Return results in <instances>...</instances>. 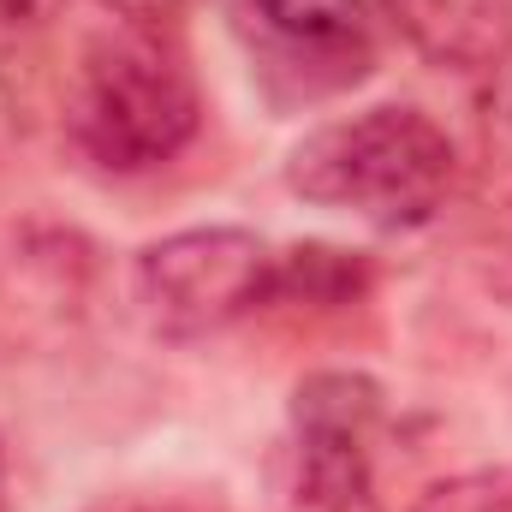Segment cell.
Returning a JSON list of instances; mask_svg holds the SVG:
<instances>
[{"label": "cell", "instance_id": "1", "mask_svg": "<svg viewBox=\"0 0 512 512\" xmlns=\"http://www.w3.org/2000/svg\"><path fill=\"white\" fill-rule=\"evenodd\" d=\"M203 126V96L167 24H114L84 42L66 90V137L102 173H155Z\"/></svg>", "mask_w": 512, "mask_h": 512}, {"label": "cell", "instance_id": "2", "mask_svg": "<svg viewBox=\"0 0 512 512\" xmlns=\"http://www.w3.org/2000/svg\"><path fill=\"white\" fill-rule=\"evenodd\" d=\"M459 173L453 137L423 108H364L316 126L286 155V185L316 209H346L382 233H411L435 221Z\"/></svg>", "mask_w": 512, "mask_h": 512}, {"label": "cell", "instance_id": "3", "mask_svg": "<svg viewBox=\"0 0 512 512\" xmlns=\"http://www.w3.org/2000/svg\"><path fill=\"white\" fill-rule=\"evenodd\" d=\"M227 18L251 54L256 84L292 108L370 78L393 30V0H227Z\"/></svg>", "mask_w": 512, "mask_h": 512}, {"label": "cell", "instance_id": "4", "mask_svg": "<svg viewBox=\"0 0 512 512\" xmlns=\"http://www.w3.org/2000/svg\"><path fill=\"white\" fill-rule=\"evenodd\" d=\"M274 251L251 227H185L131 262V304L161 340H209L262 316Z\"/></svg>", "mask_w": 512, "mask_h": 512}, {"label": "cell", "instance_id": "5", "mask_svg": "<svg viewBox=\"0 0 512 512\" xmlns=\"http://www.w3.org/2000/svg\"><path fill=\"white\" fill-rule=\"evenodd\" d=\"M387 393L364 370H310L292 393V477L286 512H382L376 435Z\"/></svg>", "mask_w": 512, "mask_h": 512}, {"label": "cell", "instance_id": "6", "mask_svg": "<svg viewBox=\"0 0 512 512\" xmlns=\"http://www.w3.org/2000/svg\"><path fill=\"white\" fill-rule=\"evenodd\" d=\"M393 30L447 72H489L512 54V0H393Z\"/></svg>", "mask_w": 512, "mask_h": 512}, {"label": "cell", "instance_id": "7", "mask_svg": "<svg viewBox=\"0 0 512 512\" xmlns=\"http://www.w3.org/2000/svg\"><path fill=\"white\" fill-rule=\"evenodd\" d=\"M376 286V268L364 251H340V245H286L274 251L268 268V298L262 310H280V316H340V310H358Z\"/></svg>", "mask_w": 512, "mask_h": 512}, {"label": "cell", "instance_id": "8", "mask_svg": "<svg viewBox=\"0 0 512 512\" xmlns=\"http://www.w3.org/2000/svg\"><path fill=\"white\" fill-rule=\"evenodd\" d=\"M48 36V0H0V84L18 96V78L36 72Z\"/></svg>", "mask_w": 512, "mask_h": 512}, {"label": "cell", "instance_id": "9", "mask_svg": "<svg viewBox=\"0 0 512 512\" xmlns=\"http://www.w3.org/2000/svg\"><path fill=\"white\" fill-rule=\"evenodd\" d=\"M471 256H477V280L512 304V191L483 215V233H477Z\"/></svg>", "mask_w": 512, "mask_h": 512}, {"label": "cell", "instance_id": "10", "mask_svg": "<svg viewBox=\"0 0 512 512\" xmlns=\"http://www.w3.org/2000/svg\"><path fill=\"white\" fill-rule=\"evenodd\" d=\"M102 12H114L120 24H173L185 0H96Z\"/></svg>", "mask_w": 512, "mask_h": 512}, {"label": "cell", "instance_id": "11", "mask_svg": "<svg viewBox=\"0 0 512 512\" xmlns=\"http://www.w3.org/2000/svg\"><path fill=\"white\" fill-rule=\"evenodd\" d=\"M12 131H18V96L0 84V155H6V143H12Z\"/></svg>", "mask_w": 512, "mask_h": 512}, {"label": "cell", "instance_id": "12", "mask_svg": "<svg viewBox=\"0 0 512 512\" xmlns=\"http://www.w3.org/2000/svg\"><path fill=\"white\" fill-rule=\"evenodd\" d=\"M489 512H512V471H501V483H495V501Z\"/></svg>", "mask_w": 512, "mask_h": 512}, {"label": "cell", "instance_id": "13", "mask_svg": "<svg viewBox=\"0 0 512 512\" xmlns=\"http://www.w3.org/2000/svg\"><path fill=\"white\" fill-rule=\"evenodd\" d=\"M0 489H6V441H0Z\"/></svg>", "mask_w": 512, "mask_h": 512}, {"label": "cell", "instance_id": "14", "mask_svg": "<svg viewBox=\"0 0 512 512\" xmlns=\"http://www.w3.org/2000/svg\"><path fill=\"white\" fill-rule=\"evenodd\" d=\"M143 512H185V507H143Z\"/></svg>", "mask_w": 512, "mask_h": 512}]
</instances>
